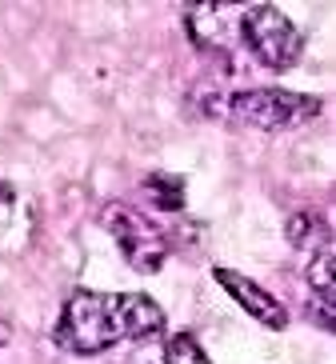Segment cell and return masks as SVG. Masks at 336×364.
I'll use <instances>...</instances> for the list:
<instances>
[{
    "instance_id": "6da1fadb",
    "label": "cell",
    "mask_w": 336,
    "mask_h": 364,
    "mask_svg": "<svg viewBox=\"0 0 336 364\" xmlns=\"http://www.w3.org/2000/svg\"><path fill=\"white\" fill-rule=\"evenodd\" d=\"M228 117L256 132H293L320 117V100L288 88H244L228 97Z\"/></svg>"
},
{
    "instance_id": "7a4b0ae2",
    "label": "cell",
    "mask_w": 336,
    "mask_h": 364,
    "mask_svg": "<svg viewBox=\"0 0 336 364\" xmlns=\"http://www.w3.org/2000/svg\"><path fill=\"white\" fill-rule=\"evenodd\" d=\"M56 341L65 344L68 353L97 356L112 344H120L116 312H112V296H100L92 289H76L68 296L60 324H56Z\"/></svg>"
},
{
    "instance_id": "3957f363",
    "label": "cell",
    "mask_w": 336,
    "mask_h": 364,
    "mask_svg": "<svg viewBox=\"0 0 336 364\" xmlns=\"http://www.w3.org/2000/svg\"><path fill=\"white\" fill-rule=\"evenodd\" d=\"M240 44H249L252 56L272 73H288L304 53V36L276 4H252L240 16Z\"/></svg>"
},
{
    "instance_id": "277c9868",
    "label": "cell",
    "mask_w": 336,
    "mask_h": 364,
    "mask_svg": "<svg viewBox=\"0 0 336 364\" xmlns=\"http://www.w3.org/2000/svg\"><path fill=\"white\" fill-rule=\"evenodd\" d=\"M100 220L112 232L116 248L124 252L129 268H136V272H161V264L168 260V240H164V232L152 225L141 208L112 200V204H104Z\"/></svg>"
},
{
    "instance_id": "5b68a950",
    "label": "cell",
    "mask_w": 336,
    "mask_h": 364,
    "mask_svg": "<svg viewBox=\"0 0 336 364\" xmlns=\"http://www.w3.org/2000/svg\"><path fill=\"white\" fill-rule=\"evenodd\" d=\"M240 16L244 12L237 4H224V0H208V4H188L185 9V28L193 36V44L208 56H220V60H232L240 48Z\"/></svg>"
},
{
    "instance_id": "8992f818",
    "label": "cell",
    "mask_w": 336,
    "mask_h": 364,
    "mask_svg": "<svg viewBox=\"0 0 336 364\" xmlns=\"http://www.w3.org/2000/svg\"><path fill=\"white\" fill-rule=\"evenodd\" d=\"M212 277H217V284H220V289H224L232 300H237L240 309L249 312L252 321L269 324L272 332H284V328H288V309H284V304L272 296V292H264L256 280H249L244 272H232V268H217Z\"/></svg>"
},
{
    "instance_id": "52a82bcc",
    "label": "cell",
    "mask_w": 336,
    "mask_h": 364,
    "mask_svg": "<svg viewBox=\"0 0 336 364\" xmlns=\"http://www.w3.org/2000/svg\"><path fill=\"white\" fill-rule=\"evenodd\" d=\"M112 312H116L120 341H144V336H156L164 328V309L144 292H116Z\"/></svg>"
},
{
    "instance_id": "ba28073f",
    "label": "cell",
    "mask_w": 336,
    "mask_h": 364,
    "mask_svg": "<svg viewBox=\"0 0 336 364\" xmlns=\"http://www.w3.org/2000/svg\"><path fill=\"white\" fill-rule=\"evenodd\" d=\"M304 277L313 284V296L325 300V304H336V240L328 236L325 245H316L313 260L304 268Z\"/></svg>"
},
{
    "instance_id": "9c48e42d",
    "label": "cell",
    "mask_w": 336,
    "mask_h": 364,
    "mask_svg": "<svg viewBox=\"0 0 336 364\" xmlns=\"http://www.w3.org/2000/svg\"><path fill=\"white\" fill-rule=\"evenodd\" d=\"M144 193H148L152 204L164 208V213H180V208H185V181H180V176L148 172V176H144Z\"/></svg>"
},
{
    "instance_id": "30bf717a",
    "label": "cell",
    "mask_w": 336,
    "mask_h": 364,
    "mask_svg": "<svg viewBox=\"0 0 336 364\" xmlns=\"http://www.w3.org/2000/svg\"><path fill=\"white\" fill-rule=\"evenodd\" d=\"M164 364H212L205 353V344L196 341L193 332H173L164 341Z\"/></svg>"
},
{
    "instance_id": "8fae6325",
    "label": "cell",
    "mask_w": 336,
    "mask_h": 364,
    "mask_svg": "<svg viewBox=\"0 0 336 364\" xmlns=\"http://www.w3.org/2000/svg\"><path fill=\"white\" fill-rule=\"evenodd\" d=\"M284 232H288V245H293V248H313V245H325V240H328V228L320 225L313 213L288 216Z\"/></svg>"
},
{
    "instance_id": "7c38bea8",
    "label": "cell",
    "mask_w": 336,
    "mask_h": 364,
    "mask_svg": "<svg viewBox=\"0 0 336 364\" xmlns=\"http://www.w3.org/2000/svg\"><path fill=\"white\" fill-rule=\"evenodd\" d=\"M12 220H16V188L0 181V236L12 228Z\"/></svg>"
},
{
    "instance_id": "4fadbf2b",
    "label": "cell",
    "mask_w": 336,
    "mask_h": 364,
    "mask_svg": "<svg viewBox=\"0 0 336 364\" xmlns=\"http://www.w3.org/2000/svg\"><path fill=\"white\" fill-rule=\"evenodd\" d=\"M4 344H9V324L0 321V348H4Z\"/></svg>"
}]
</instances>
